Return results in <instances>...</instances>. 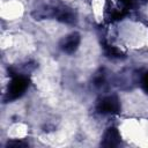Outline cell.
<instances>
[{
  "instance_id": "cell-6",
  "label": "cell",
  "mask_w": 148,
  "mask_h": 148,
  "mask_svg": "<svg viewBox=\"0 0 148 148\" xmlns=\"http://www.w3.org/2000/svg\"><path fill=\"white\" fill-rule=\"evenodd\" d=\"M104 49H105V53L108 57H111V58H121L123 57V53L117 47H114L112 45H105Z\"/></svg>"
},
{
  "instance_id": "cell-5",
  "label": "cell",
  "mask_w": 148,
  "mask_h": 148,
  "mask_svg": "<svg viewBox=\"0 0 148 148\" xmlns=\"http://www.w3.org/2000/svg\"><path fill=\"white\" fill-rule=\"evenodd\" d=\"M120 141H121V136H120V133L118 132V130L116 127H109L103 135L101 146L112 148V147H117L120 143Z\"/></svg>"
},
{
  "instance_id": "cell-1",
  "label": "cell",
  "mask_w": 148,
  "mask_h": 148,
  "mask_svg": "<svg viewBox=\"0 0 148 148\" xmlns=\"http://www.w3.org/2000/svg\"><path fill=\"white\" fill-rule=\"evenodd\" d=\"M28 84H29V81L25 76L18 75V74L14 75L8 86V89H7L6 101L9 102V101H14V99L21 97L24 94V91L27 90Z\"/></svg>"
},
{
  "instance_id": "cell-2",
  "label": "cell",
  "mask_w": 148,
  "mask_h": 148,
  "mask_svg": "<svg viewBox=\"0 0 148 148\" xmlns=\"http://www.w3.org/2000/svg\"><path fill=\"white\" fill-rule=\"evenodd\" d=\"M97 110L104 114H114L120 111V102L117 96L111 95L101 99L97 105Z\"/></svg>"
},
{
  "instance_id": "cell-7",
  "label": "cell",
  "mask_w": 148,
  "mask_h": 148,
  "mask_svg": "<svg viewBox=\"0 0 148 148\" xmlns=\"http://www.w3.org/2000/svg\"><path fill=\"white\" fill-rule=\"evenodd\" d=\"M27 143L18 140H10L7 142V147H25Z\"/></svg>"
},
{
  "instance_id": "cell-4",
  "label": "cell",
  "mask_w": 148,
  "mask_h": 148,
  "mask_svg": "<svg viewBox=\"0 0 148 148\" xmlns=\"http://www.w3.org/2000/svg\"><path fill=\"white\" fill-rule=\"evenodd\" d=\"M80 34L79 32H72L69 35H67L66 37H64L60 40V49L66 52V53H73L77 50L79 45H80Z\"/></svg>"
},
{
  "instance_id": "cell-3",
  "label": "cell",
  "mask_w": 148,
  "mask_h": 148,
  "mask_svg": "<svg viewBox=\"0 0 148 148\" xmlns=\"http://www.w3.org/2000/svg\"><path fill=\"white\" fill-rule=\"evenodd\" d=\"M51 17H56L57 20H59L64 23H68V24H73L76 21L75 13L68 7L51 8Z\"/></svg>"
},
{
  "instance_id": "cell-8",
  "label": "cell",
  "mask_w": 148,
  "mask_h": 148,
  "mask_svg": "<svg viewBox=\"0 0 148 148\" xmlns=\"http://www.w3.org/2000/svg\"><path fill=\"white\" fill-rule=\"evenodd\" d=\"M142 87H143V89L148 92V72L143 75V77H142Z\"/></svg>"
},
{
  "instance_id": "cell-9",
  "label": "cell",
  "mask_w": 148,
  "mask_h": 148,
  "mask_svg": "<svg viewBox=\"0 0 148 148\" xmlns=\"http://www.w3.org/2000/svg\"><path fill=\"white\" fill-rule=\"evenodd\" d=\"M134 1H136V0H134ZM141 1H142V2H146L147 0H141Z\"/></svg>"
}]
</instances>
